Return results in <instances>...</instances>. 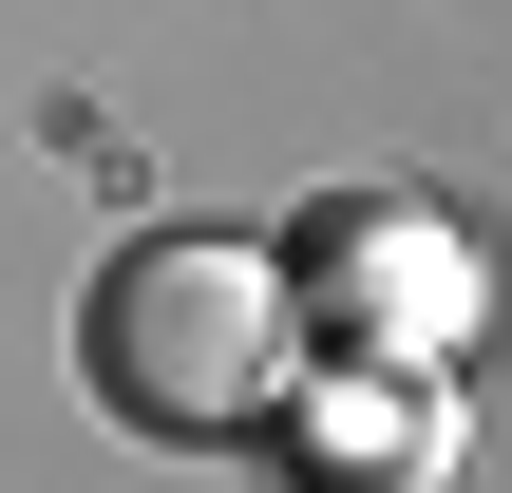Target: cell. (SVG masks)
<instances>
[{
    "label": "cell",
    "instance_id": "1",
    "mask_svg": "<svg viewBox=\"0 0 512 493\" xmlns=\"http://www.w3.org/2000/svg\"><path fill=\"white\" fill-rule=\"evenodd\" d=\"M76 361L152 437H247V418H285V266L247 228H133L76 304Z\"/></svg>",
    "mask_w": 512,
    "mask_h": 493
}]
</instances>
